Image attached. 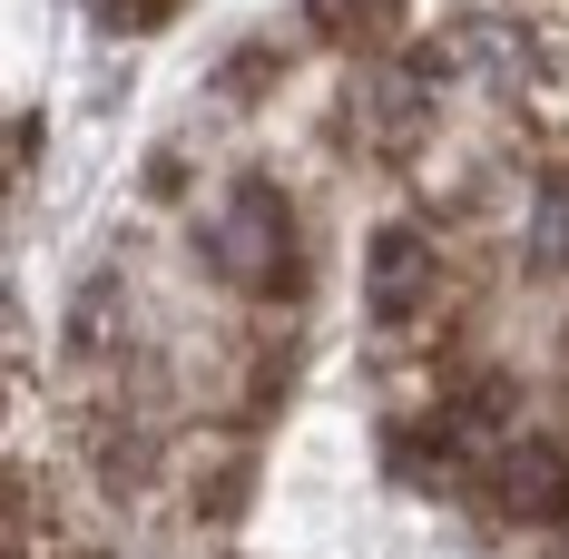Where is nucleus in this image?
Here are the masks:
<instances>
[{
	"instance_id": "1",
	"label": "nucleus",
	"mask_w": 569,
	"mask_h": 559,
	"mask_svg": "<svg viewBox=\"0 0 569 559\" xmlns=\"http://www.w3.org/2000/svg\"><path fill=\"white\" fill-rule=\"evenodd\" d=\"M217 276L246 285V295H295V226H284V197L266 177H236L227 217H217Z\"/></svg>"
},
{
	"instance_id": "2",
	"label": "nucleus",
	"mask_w": 569,
	"mask_h": 559,
	"mask_svg": "<svg viewBox=\"0 0 569 559\" xmlns=\"http://www.w3.org/2000/svg\"><path fill=\"white\" fill-rule=\"evenodd\" d=\"M432 285H442V256H432V236H412V226H383V236H373V256H363V295H373V315H383V325H412V315L432 305Z\"/></svg>"
},
{
	"instance_id": "3",
	"label": "nucleus",
	"mask_w": 569,
	"mask_h": 559,
	"mask_svg": "<svg viewBox=\"0 0 569 559\" xmlns=\"http://www.w3.org/2000/svg\"><path fill=\"white\" fill-rule=\"evenodd\" d=\"M501 510H520V520H569V461L550 442H511L501 451Z\"/></svg>"
},
{
	"instance_id": "4",
	"label": "nucleus",
	"mask_w": 569,
	"mask_h": 559,
	"mask_svg": "<svg viewBox=\"0 0 569 559\" xmlns=\"http://www.w3.org/2000/svg\"><path fill=\"white\" fill-rule=\"evenodd\" d=\"M530 246H540L550 266H569V177L540 187V207H530Z\"/></svg>"
}]
</instances>
